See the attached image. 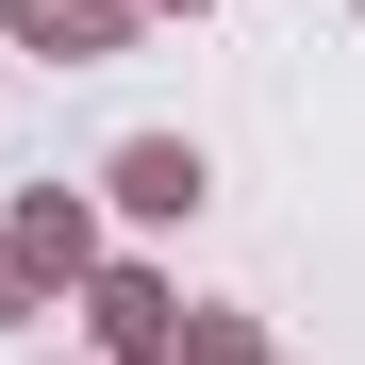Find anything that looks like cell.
Listing matches in <instances>:
<instances>
[{"instance_id":"cell-6","label":"cell","mask_w":365,"mask_h":365,"mask_svg":"<svg viewBox=\"0 0 365 365\" xmlns=\"http://www.w3.org/2000/svg\"><path fill=\"white\" fill-rule=\"evenodd\" d=\"M34 299H50V282L17 266V232H0V332H17V316H34Z\"/></svg>"},{"instance_id":"cell-1","label":"cell","mask_w":365,"mask_h":365,"mask_svg":"<svg viewBox=\"0 0 365 365\" xmlns=\"http://www.w3.org/2000/svg\"><path fill=\"white\" fill-rule=\"evenodd\" d=\"M100 200L133 216V232H182V216L216 200V166H200V133H133V150L100 166Z\"/></svg>"},{"instance_id":"cell-3","label":"cell","mask_w":365,"mask_h":365,"mask_svg":"<svg viewBox=\"0 0 365 365\" xmlns=\"http://www.w3.org/2000/svg\"><path fill=\"white\" fill-rule=\"evenodd\" d=\"M133 17H150V0H0V34H17L34 67H116Z\"/></svg>"},{"instance_id":"cell-2","label":"cell","mask_w":365,"mask_h":365,"mask_svg":"<svg viewBox=\"0 0 365 365\" xmlns=\"http://www.w3.org/2000/svg\"><path fill=\"white\" fill-rule=\"evenodd\" d=\"M83 332H100V365H166V332H182L166 266H83Z\"/></svg>"},{"instance_id":"cell-5","label":"cell","mask_w":365,"mask_h":365,"mask_svg":"<svg viewBox=\"0 0 365 365\" xmlns=\"http://www.w3.org/2000/svg\"><path fill=\"white\" fill-rule=\"evenodd\" d=\"M166 365H282V349H266V316H182Z\"/></svg>"},{"instance_id":"cell-4","label":"cell","mask_w":365,"mask_h":365,"mask_svg":"<svg viewBox=\"0 0 365 365\" xmlns=\"http://www.w3.org/2000/svg\"><path fill=\"white\" fill-rule=\"evenodd\" d=\"M0 232H17V266H34V282H83V266H100V200H67V182H34Z\"/></svg>"},{"instance_id":"cell-7","label":"cell","mask_w":365,"mask_h":365,"mask_svg":"<svg viewBox=\"0 0 365 365\" xmlns=\"http://www.w3.org/2000/svg\"><path fill=\"white\" fill-rule=\"evenodd\" d=\"M150 17H200V0H150Z\"/></svg>"}]
</instances>
